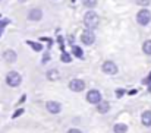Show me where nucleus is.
I'll use <instances>...</instances> for the list:
<instances>
[{"mask_svg": "<svg viewBox=\"0 0 151 133\" xmlns=\"http://www.w3.org/2000/svg\"><path fill=\"white\" fill-rule=\"evenodd\" d=\"M84 24L88 29H94L99 26L100 24V16L94 12V10H88L85 15H84Z\"/></svg>", "mask_w": 151, "mask_h": 133, "instance_id": "f257e3e1", "label": "nucleus"}, {"mask_svg": "<svg viewBox=\"0 0 151 133\" xmlns=\"http://www.w3.org/2000/svg\"><path fill=\"white\" fill-rule=\"evenodd\" d=\"M21 82H22V78H21V75H19L18 72H9V73L6 75V84H7L9 87L16 88V87L21 85Z\"/></svg>", "mask_w": 151, "mask_h": 133, "instance_id": "f03ea898", "label": "nucleus"}, {"mask_svg": "<svg viewBox=\"0 0 151 133\" xmlns=\"http://www.w3.org/2000/svg\"><path fill=\"white\" fill-rule=\"evenodd\" d=\"M137 22H138L139 25H142V26L148 25V24L151 22V12L148 10V9H142V10H139L138 15H137Z\"/></svg>", "mask_w": 151, "mask_h": 133, "instance_id": "7ed1b4c3", "label": "nucleus"}, {"mask_svg": "<svg viewBox=\"0 0 151 133\" xmlns=\"http://www.w3.org/2000/svg\"><path fill=\"white\" fill-rule=\"evenodd\" d=\"M96 41V34L93 32V29H85L82 34H81V43L85 45H91L94 44Z\"/></svg>", "mask_w": 151, "mask_h": 133, "instance_id": "20e7f679", "label": "nucleus"}, {"mask_svg": "<svg viewBox=\"0 0 151 133\" xmlns=\"http://www.w3.org/2000/svg\"><path fill=\"white\" fill-rule=\"evenodd\" d=\"M101 70H103L106 75H116V73H117V66H116V63H113V61H106V63H103Z\"/></svg>", "mask_w": 151, "mask_h": 133, "instance_id": "39448f33", "label": "nucleus"}, {"mask_svg": "<svg viewBox=\"0 0 151 133\" xmlns=\"http://www.w3.org/2000/svg\"><path fill=\"white\" fill-rule=\"evenodd\" d=\"M87 101H88L90 104H99V102L101 101L100 91H97V89H91V91L87 94Z\"/></svg>", "mask_w": 151, "mask_h": 133, "instance_id": "423d86ee", "label": "nucleus"}, {"mask_svg": "<svg viewBox=\"0 0 151 133\" xmlns=\"http://www.w3.org/2000/svg\"><path fill=\"white\" fill-rule=\"evenodd\" d=\"M69 89L73 91V92H81L85 89V82L81 81V79H72L69 82Z\"/></svg>", "mask_w": 151, "mask_h": 133, "instance_id": "0eeeda50", "label": "nucleus"}, {"mask_svg": "<svg viewBox=\"0 0 151 133\" xmlns=\"http://www.w3.org/2000/svg\"><path fill=\"white\" fill-rule=\"evenodd\" d=\"M46 110L49 113H51V114H59L62 111V105L59 102H56V101H49L46 104Z\"/></svg>", "mask_w": 151, "mask_h": 133, "instance_id": "6e6552de", "label": "nucleus"}, {"mask_svg": "<svg viewBox=\"0 0 151 133\" xmlns=\"http://www.w3.org/2000/svg\"><path fill=\"white\" fill-rule=\"evenodd\" d=\"M41 18H43V10L38 9V7H34V9H31V10L28 12V19H29V21L37 22V21H40Z\"/></svg>", "mask_w": 151, "mask_h": 133, "instance_id": "1a4fd4ad", "label": "nucleus"}, {"mask_svg": "<svg viewBox=\"0 0 151 133\" xmlns=\"http://www.w3.org/2000/svg\"><path fill=\"white\" fill-rule=\"evenodd\" d=\"M16 59H18V56H16V53H15L13 50H6V51L3 53V60H4L6 63H15Z\"/></svg>", "mask_w": 151, "mask_h": 133, "instance_id": "9d476101", "label": "nucleus"}, {"mask_svg": "<svg viewBox=\"0 0 151 133\" xmlns=\"http://www.w3.org/2000/svg\"><path fill=\"white\" fill-rule=\"evenodd\" d=\"M109 110H110V104H109L107 101H100V102L97 104V111H99L100 114L109 113Z\"/></svg>", "mask_w": 151, "mask_h": 133, "instance_id": "9b49d317", "label": "nucleus"}, {"mask_svg": "<svg viewBox=\"0 0 151 133\" xmlns=\"http://www.w3.org/2000/svg\"><path fill=\"white\" fill-rule=\"evenodd\" d=\"M141 122H142V124H144L145 127H150L151 126V111L142 113V116H141Z\"/></svg>", "mask_w": 151, "mask_h": 133, "instance_id": "f8f14e48", "label": "nucleus"}, {"mask_svg": "<svg viewBox=\"0 0 151 133\" xmlns=\"http://www.w3.org/2000/svg\"><path fill=\"white\" fill-rule=\"evenodd\" d=\"M113 132L114 133H126L128 132V126L123 124V123H117L113 126Z\"/></svg>", "mask_w": 151, "mask_h": 133, "instance_id": "ddd939ff", "label": "nucleus"}, {"mask_svg": "<svg viewBox=\"0 0 151 133\" xmlns=\"http://www.w3.org/2000/svg\"><path fill=\"white\" fill-rule=\"evenodd\" d=\"M60 78V75H59V70H56V69H51L47 72V79L49 81H57Z\"/></svg>", "mask_w": 151, "mask_h": 133, "instance_id": "4468645a", "label": "nucleus"}, {"mask_svg": "<svg viewBox=\"0 0 151 133\" xmlns=\"http://www.w3.org/2000/svg\"><path fill=\"white\" fill-rule=\"evenodd\" d=\"M72 53H73V56H76L78 59H84V51H82L81 47L73 45V47H72Z\"/></svg>", "mask_w": 151, "mask_h": 133, "instance_id": "2eb2a0df", "label": "nucleus"}, {"mask_svg": "<svg viewBox=\"0 0 151 133\" xmlns=\"http://www.w3.org/2000/svg\"><path fill=\"white\" fill-rule=\"evenodd\" d=\"M82 4L88 9H93L97 6V0H82Z\"/></svg>", "mask_w": 151, "mask_h": 133, "instance_id": "dca6fc26", "label": "nucleus"}, {"mask_svg": "<svg viewBox=\"0 0 151 133\" xmlns=\"http://www.w3.org/2000/svg\"><path fill=\"white\" fill-rule=\"evenodd\" d=\"M142 51H144L145 54H148V56H151V40H148V41H145V43L142 44Z\"/></svg>", "mask_w": 151, "mask_h": 133, "instance_id": "f3484780", "label": "nucleus"}, {"mask_svg": "<svg viewBox=\"0 0 151 133\" xmlns=\"http://www.w3.org/2000/svg\"><path fill=\"white\" fill-rule=\"evenodd\" d=\"M28 45H31L34 51H41V50H43V45L40 44V43H32V41H28Z\"/></svg>", "mask_w": 151, "mask_h": 133, "instance_id": "a211bd4d", "label": "nucleus"}, {"mask_svg": "<svg viewBox=\"0 0 151 133\" xmlns=\"http://www.w3.org/2000/svg\"><path fill=\"white\" fill-rule=\"evenodd\" d=\"M60 60H62L63 63H70V61H72V57H70V54H68V53H62Z\"/></svg>", "mask_w": 151, "mask_h": 133, "instance_id": "6ab92c4d", "label": "nucleus"}, {"mask_svg": "<svg viewBox=\"0 0 151 133\" xmlns=\"http://www.w3.org/2000/svg\"><path fill=\"white\" fill-rule=\"evenodd\" d=\"M150 3H151V0H137V4H139V6H142V7L148 6Z\"/></svg>", "mask_w": 151, "mask_h": 133, "instance_id": "aec40b11", "label": "nucleus"}, {"mask_svg": "<svg viewBox=\"0 0 151 133\" xmlns=\"http://www.w3.org/2000/svg\"><path fill=\"white\" fill-rule=\"evenodd\" d=\"M22 113H24V110H22V108H21V110H18V111H16V113L13 114V119H16V117H19V116H21Z\"/></svg>", "mask_w": 151, "mask_h": 133, "instance_id": "412c9836", "label": "nucleus"}, {"mask_svg": "<svg viewBox=\"0 0 151 133\" xmlns=\"http://www.w3.org/2000/svg\"><path fill=\"white\" fill-rule=\"evenodd\" d=\"M68 133H82V132H81L79 129H69V130H68Z\"/></svg>", "mask_w": 151, "mask_h": 133, "instance_id": "4be33fe9", "label": "nucleus"}, {"mask_svg": "<svg viewBox=\"0 0 151 133\" xmlns=\"http://www.w3.org/2000/svg\"><path fill=\"white\" fill-rule=\"evenodd\" d=\"M49 59H50V56H49V53L43 57V63H46V61H49Z\"/></svg>", "mask_w": 151, "mask_h": 133, "instance_id": "5701e85b", "label": "nucleus"}, {"mask_svg": "<svg viewBox=\"0 0 151 133\" xmlns=\"http://www.w3.org/2000/svg\"><path fill=\"white\" fill-rule=\"evenodd\" d=\"M123 92H125V91H123V89H119V91H117V95H119V97H120V95H123Z\"/></svg>", "mask_w": 151, "mask_h": 133, "instance_id": "b1692460", "label": "nucleus"}, {"mask_svg": "<svg viewBox=\"0 0 151 133\" xmlns=\"http://www.w3.org/2000/svg\"><path fill=\"white\" fill-rule=\"evenodd\" d=\"M147 82H151V72H150V75H148V79H147Z\"/></svg>", "mask_w": 151, "mask_h": 133, "instance_id": "393cba45", "label": "nucleus"}, {"mask_svg": "<svg viewBox=\"0 0 151 133\" xmlns=\"http://www.w3.org/2000/svg\"><path fill=\"white\" fill-rule=\"evenodd\" d=\"M19 1H25V0H19Z\"/></svg>", "mask_w": 151, "mask_h": 133, "instance_id": "a878e982", "label": "nucleus"}, {"mask_svg": "<svg viewBox=\"0 0 151 133\" xmlns=\"http://www.w3.org/2000/svg\"><path fill=\"white\" fill-rule=\"evenodd\" d=\"M0 35H1V29H0Z\"/></svg>", "mask_w": 151, "mask_h": 133, "instance_id": "bb28decb", "label": "nucleus"}, {"mask_svg": "<svg viewBox=\"0 0 151 133\" xmlns=\"http://www.w3.org/2000/svg\"><path fill=\"white\" fill-rule=\"evenodd\" d=\"M0 16H1V15H0Z\"/></svg>", "mask_w": 151, "mask_h": 133, "instance_id": "cd10ccee", "label": "nucleus"}]
</instances>
